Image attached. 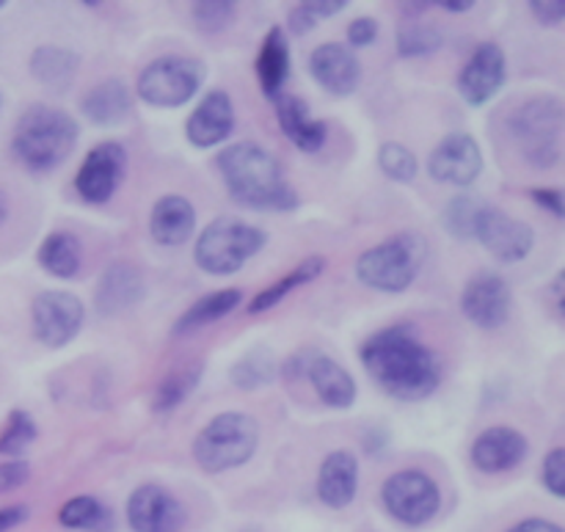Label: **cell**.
Listing matches in <instances>:
<instances>
[{
  "instance_id": "cell-4",
  "label": "cell",
  "mask_w": 565,
  "mask_h": 532,
  "mask_svg": "<svg viewBox=\"0 0 565 532\" xmlns=\"http://www.w3.org/2000/svg\"><path fill=\"white\" fill-rule=\"evenodd\" d=\"M508 136L533 169H552L563 155V105L555 97H533L508 116Z\"/></svg>"
},
{
  "instance_id": "cell-36",
  "label": "cell",
  "mask_w": 565,
  "mask_h": 532,
  "mask_svg": "<svg viewBox=\"0 0 565 532\" xmlns=\"http://www.w3.org/2000/svg\"><path fill=\"white\" fill-rule=\"evenodd\" d=\"M342 9H348V0H303L296 3L287 14V25L292 28V33L303 36V33L312 31L320 20H329V17L340 14Z\"/></svg>"
},
{
  "instance_id": "cell-45",
  "label": "cell",
  "mask_w": 565,
  "mask_h": 532,
  "mask_svg": "<svg viewBox=\"0 0 565 532\" xmlns=\"http://www.w3.org/2000/svg\"><path fill=\"white\" fill-rule=\"evenodd\" d=\"M28 517H31V513H28L25 506L0 508V532H11L14 528H20Z\"/></svg>"
},
{
  "instance_id": "cell-2",
  "label": "cell",
  "mask_w": 565,
  "mask_h": 532,
  "mask_svg": "<svg viewBox=\"0 0 565 532\" xmlns=\"http://www.w3.org/2000/svg\"><path fill=\"white\" fill-rule=\"evenodd\" d=\"M224 185L237 204L259 213H290L298 204V193L285 180L279 160L265 147L252 141H235L215 158Z\"/></svg>"
},
{
  "instance_id": "cell-25",
  "label": "cell",
  "mask_w": 565,
  "mask_h": 532,
  "mask_svg": "<svg viewBox=\"0 0 565 532\" xmlns=\"http://www.w3.org/2000/svg\"><path fill=\"white\" fill-rule=\"evenodd\" d=\"M303 379L312 384L315 395L320 397V403L329 408H351L356 403V381L348 373L342 364H337L334 359L326 357V353H315L312 362H309L307 375Z\"/></svg>"
},
{
  "instance_id": "cell-42",
  "label": "cell",
  "mask_w": 565,
  "mask_h": 532,
  "mask_svg": "<svg viewBox=\"0 0 565 532\" xmlns=\"http://www.w3.org/2000/svg\"><path fill=\"white\" fill-rule=\"evenodd\" d=\"M379 36V20L373 17H359L348 25V47H367Z\"/></svg>"
},
{
  "instance_id": "cell-5",
  "label": "cell",
  "mask_w": 565,
  "mask_h": 532,
  "mask_svg": "<svg viewBox=\"0 0 565 532\" xmlns=\"http://www.w3.org/2000/svg\"><path fill=\"white\" fill-rule=\"evenodd\" d=\"M259 447L257 419L243 412L215 414L193 439V458L210 475L230 472L254 458Z\"/></svg>"
},
{
  "instance_id": "cell-49",
  "label": "cell",
  "mask_w": 565,
  "mask_h": 532,
  "mask_svg": "<svg viewBox=\"0 0 565 532\" xmlns=\"http://www.w3.org/2000/svg\"><path fill=\"white\" fill-rule=\"evenodd\" d=\"M3 6H6V0H0V9H3Z\"/></svg>"
},
{
  "instance_id": "cell-7",
  "label": "cell",
  "mask_w": 565,
  "mask_h": 532,
  "mask_svg": "<svg viewBox=\"0 0 565 532\" xmlns=\"http://www.w3.org/2000/svg\"><path fill=\"white\" fill-rule=\"evenodd\" d=\"M268 243L259 226L246 224L241 219H215L207 224L199 235L196 248V265L210 276H232L243 268L252 257H257Z\"/></svg>"
},
{
  "instance_id": "cell-34",
  "label": "cell",
  "mask_w": 565,
  "mask_h": 532,
  "mask_svg": "<svg viewBox=\"0 0 565 532\" xmlns=\"http://www.w3.org/2000/svg\"><path fill=\"white\" fill-rule=\"evenodd\" d=\"M445 44V33L441 28L428 25V22H406L397 31V53L403 58H423V55H434Z\"/></svg>"
},
{
  "instance_id": "cell-27",
  "label": "cell",
  "mask_w": 565,
  "mask_h": 532,
  "mask_svg": "<svg viewBox=\"0 0 565 532\" xmlns=\"http://www.w3.org/2000/svg\"><path fill=\"white\" fill-rule=\"evenodd\" d=\"M241 301H243V290H237V287H226V290L210 292V296L199 298L191 309H185V312L180 315V320L174 323V334L182 337V334H191V331L196 329H204V326L210 323H218V320H224L226 315L235 312V309L241 307Z\"/></svg>"
},
{
  "instance_id": "cell-46",
  "label": "cell",
  "mask_w": 565,
  "mask_h": 532,
  "mask_svg": "<svg viewBox=\"0 0 565 532\" xmlns=\"http://www.w3.org/2000/svg\"><path fill=\"white\" fill-rule=\"evenodd\" d=\"M508 532H565L561 524L550 522V519H527V522H519L516 528Z\"/></svg>"
},
{
  "instance_id": "cell-1",
  "label": "cell",
  "mask_w": 565,
  "mask_h": 532,
  "mask_svg": "<svg viewBox=\"0 0 565 532\" xmlns=\"http://www.w3.org/2000/svg\"><path fill=\"white\" fill-rule=\"evenodd\" d=\"M359 359L375 386L395 401H425L441 384L439 353L425 345L412 326H390L370 334Z\"/></svg>"
},
{
  "instance_id": "cell-17",
  "label": "cell",
  "mask_w": 565,
  "mask_h": 532,
  "mask_svg": "<svg viewBox=\"0 0 565 532\" xmlns=\"http://www.w3.org/2000/svg\"><path fill=\"white\" fill-rule=\"evenodd\" d=\"M309 72L315 83L331 97H351L362 83V64L348 44L326 42L309 55Z\"/></svg>"
},
{
  "instance_id": "cell-29",
  "label": "cell",
  "mask_w": 565,
  "mask_h": 532,
  "mask_svg": "<svg viewBox=\"0 0 565 532\" xmlns=\"http://www.w3.org/2000/svg\"><path fill=\"white\" fill-rule=\"evenodd\" d=\"M83 263V246L72 232H50L39 246V265L55 279H75Z\"/></svg>"
},
{
  "instance_id": "cell-18",
  "label": "cell",
  "mask_w": 565,
  "mask_h": 532,
  "mask_svg": "<svg viewBox=\"0 0 565 532\" xmlns=\"http://www.w3.org/2000/svg\"><path fill=\"white\" fill-rule=\"evenodd\" d=\"M530 453V441L522 430L508 428V425H494V428L483 430L478 439L472 441V458L475 467L486 475L511 472L519 464H524Z\"/></svg>"
},
{
  "instance_id": "cell-38",
  "label": "cell",
  "mask_w": 565,
  "mask_h": 532,
  "mask_svg": "<svg viewBox=\"0 0 565 532\" xmlns=\"http://www.w3.org/2000/svg\"><path fill=\"white\" fill-rule=\"evenodd\" d=\"M191 17L204 33H221L237 17V6L232 0H199L191 6Z\"/></svg>"
},
{
  "instance_id": "cell-33",
  "label": "cell",
  "mask_w": 565,
  "mask_h": 532,
  "mask_svg": "<svg viewBox=\"0 0 565 532\" xmlns=\"http://www.w3.org/2000/svg\"><path fill=\"white\" fill-rule=\"evenodd\" d=\"M279 373V362H276L274 353L268 348H254L246 357L237 359L230 370V379L237 390H259V386H268L270 381Z\"/></svg>"
},
{
  "instance_id": "cell-32",
  "label": "cell",
  "mask_w": 565,
  "mask_h": 532,
  "mask_svg": "<svg viewBox=\"0 0 565 532\" xmlns=\"http://www.w3.org/2000/svg\"><path fill=\"white\" fill-rule=\"evenodd\" d=\"M61 528L86 530V532H110L114 530V513L94 497H72L58 511Z\"/></svg>"
},
{
  "instance_id": "cell-31",
  "label": "cell",
  "mask_w": 565,
  "mask_h": 532,
  "mask_svg": "<svg viewBox=\"0 0 565 532\" xmlns=\"http://www.w3.org/2000/svg\"><path fill=\"white\" fill-rule=\"evenodd\" d=\"M204 375V362H188L182 368L171 370L163 381L158 384L152 395V412L154 414H171L188 401V397L196 392V386L202 384Z\"/></svg>"
},
{
  "instance_id": "cell-37",
  "label": "cell",
  "mask_w": 565,
  "mask_h": 532,
  "mask_svg": "<svg viewBox=\"0 0 565 532\" xmlns=\"http://www.w3.org/2000/svg\"><path fill=\"white\" fill-rule=\"evenodd\" d=\"M379 166L381 171H384L386 177H390L392 182H414V177H417L419 171V163L417 158H414L412 149H406L403 143H384V147L379 149Z\"/></svg>"
},
{
  "instance_id": "cell-43",
  "label": "cell",
  "mask_w": 565,
  "mask_h": 532,
  "mask_svg": "<svg viewBox=\"0 0 565 532\" xmlns=\"http://www.w3.org/2000/svg\"><path fill=\"white\" fill-rule=\"evenodd\" d=\"M28 478H31V467H28V461L0 464V494L20 489V486L28 483Z\"/></svg>"
},
{
  "instance_id": "cell-21",
  "label": "cell",
  "mask_w": 565,
  "mask_h": 532,
  "mask_svg": "<svg viewBox=\"0 0 565 532\" xmlns=\"http://www.w3.org/2000/svg\"><path fill=\"white\" fill-rule=\"evenodd\" d=\"M318 500L331 511H342L356 500L359 461L351 450H334L326 456L318 472Z\"/></svg>"
},
{
  "instance_id": "cell-24",
  "label": "cell",
  "mask_w": 565,
  "mask_h": 532,
  "mask_svg": "<svg viewBox=\"0 0 565 532\" xmlns=\"http://www.w3.org/2000/svg\"><path fill=\"white\" fill-rule=\"evenodd\" d=\"M254 72H257L265 97L276 103L285 94V83L290 77V39H287L285 28L274 25L265 33L257 61H254Z\"/></svg>"
},
{
  "instance_id": "cell-35",
  "label": "cell",
  "mask_w": 565,
  "mask_h": 532,
  "mask_svg": "<svg viewBox=\"0 0 565 532\" xmlns=\"http://www.w3.org/2000/svg\"><path fill=\"white\" fill-rule=\"evenodd\" d=\"M36 436H39L36 419H33L28 412H22V408H14V412L9 414V419H6L3 434H0V456H9V458L22 456V453L36 441Z\"/></svg>"
},
{
  "instance_id": "cell-16",
  "label": "cell",
  "mask_w": 565,
  "mask_h": 532,
  "mask_svg": "<svg viewBox=\"0 0 565 532\" xmlns=\"http://www.w3.org/2000/svg\"><path fill=\"white\" fill-rule=\"evenodd\" d=\"M428 171L441 185H472L483 174V149L469 132H452L430 152Z\"/></svg>"
},
{
  "instance_id": "cell-6",
  "label": "cell",
  "mask_w": 565,
  "mask_h": 532,
  "mask_svg": "<svg viewBox=\"0 0 565 532\" xmlns=\"http://www.w3.org/2000/svg\"><path fill=\"white\" fill-rule=\"evenodd\" d=\"M425 257H428L425 237L417 232H401V235H392L390 241L367 248L356 259V276L370 290L397 296L414 285Z\"/></svg>"
},
{
  "instance_id": "cell-47",
  "label": "cell",
  "mask_w": 565,
  "mask_h": 532,
  "mask_svg": "<svg viewBox=\"0 0 565 532\" xmlns=\"http://www.w3.org/2000/svg\"><path fill=\"white\" fill-rule=\"evenodd\" d=\"M436 6H441V9L447 11H458V14H463V11H472V6H478L475 0H439Z\"/></svg>"
},
{
  "instance_id": "cell-14",
  "label": "cell",
  "mask_w": 565,
  "mask_h": 532,
  "mask_svg": "<svg viewBox=\"0 0 565 532\" xmlns=\"http://www.w3.org/2000/svg\"><path fill=\"white\" fill-rule=\"evenodd\" d=\"M185 519L182 502L158 483L138 486L127 500V524L132 532H180Z\"/></svg>"
},
{
  "instance_id": "cell-8",
  "label": "cell",
  "mask_w": 565,
  "mask_h": 532,
  "mask_svg": "<svg viewBox=\"0 0 565 532\" xmlns=\"http://www.w3.org/2000/svg\"><path fill=\"white\" fill-rule=\"evenodd\" d=\"M207 77V66L191 55H160L138 75V97L154 108L191 103Z\"/></svg>"
},
{
  "instance_id": "cell-10",
  "label": "cell",
  "mask_w": 565,
  "mask_h": 532,
  "mask_svg": "<svg viewBox=\"0 0 565 532\" xmlns=\"http://www.w3.org/2000/svg\"><path fill=\"white\" fill-rule=\"evenodd\" d=\"M33 337L44 348H66L86 323V309L75 292L66 290H44L39 292L31 307Z\"/></svg>"
},
{
  "instance_id": "cell-28",
  "label": "cell",
  "mask_w": 565,
  "mask_h": 532,
  "mask_svg": "<svg viewBox=\"0 0 565 532\" xmlns=\"http://www.w3.org/2000/svg\"><path fill=\"white\" fill-rule=\"evenodd\" d=\"M77 66H81V55L66 47H53V44L36 47L31 55V75L55 92H64L75 81Z\"/></svg>"
},
{
  "instance_id": "cell-19",
  "label": "cell",
  "mask_w": 565,
  "mask_h": 532,
  "mask_svg": "<svg viewBox=\"0 0 565 532\" xmlns=\"http://www.w3.org/2000/svg\"><path fill=\"white\" fill-rule=\"evenodd\" d=\"M235 130V105L224 88L204 94L202 103L191 110L185 121V136L193 147L213 149L224 143Z\"/></svg>"
},
{
  "instance_id": "cell-12",
  "label": "cell",
  "mask_w": 565,
  "mask_h": 532,
  "mask_svg": "<svg viewBox=\"0 0 565 532\" xmlns=\"http://www.w3.org/2000/svg\"><path fill=\"white\" fill-rule=\"evenodd\" d=\"M127 174V152L121 143L103 141L92 147L75 174V191L86 204H105L119 191Z\"/></svg>"
},
{
  "instance_id": "cell-20",
  "label": "cell",
  "mask_w": 565,
  "mask_h": 532,
  "mask_svg": "<svg viewBox=\"0 0 565 532\" xmlns=\"http://www.w3.org/2000/svg\"><path fill=\"white\" fill-rule=\"evenodd\" d=\"M143 296H147V281H143L141 270L132 263H114L99 276L94 307L99 315L114 318V315H121L141 304Z\"/></svg>"
},
{
  "instance_id": "cell-26",
  "label": "cell",
  "mask_w": 565,
  "mask_h": 532,
  "mask_svg": "<svg viewBox=\"0 0 565 532\" xmlns=\"http://www.w3.org/2000/svg\"><path fill=\"white\" fill-rule=\"evenodd\" d=\"M81 114L92 121L94 127H116L132 114V94L127 83L110 81L97 83L86 97L81 99Z\"/></svg>"
},
{
  "instance_id": "cell-3",
  "label": "cell",
  "mask_w": 565,
  "mask_h": 532,
  "mask_svg": "<svg viewBox=\"0 0 565 532\" xmlns=\"http://www.w3.org/2000/svg\"><path fill=\"white\" fill-rule=\"evenodd\" d=\"M77 143V121L66 110L36 103L17 119L11 149L25 169L44 174L70 160Z\"/></svg>"
},
{
  "instance_id": "cell-44",
  "label": "cell",
  "mask_w": 565,
  "mask_h": 532,
  "mask_svg": "<svg viewBox=\"0 0 565 532\" xmlns=\"http://www.w3.org/2000/svg\"><path fill=\"white\" fill-rule=\"evenodd\" d=\"M530 196H533V202L539 204V208L550 210L555 219H563V215H565L563 193L557 191V188H533V191H530Z\"/></svg>"
},
{
  "instance_id": "cell-39",
  "label": "cell",
  "mask_w": 565,
  "mask_h": 532,
  "mask_svg": "<svg viewBox=\"0 0 565 532\" xmlns=\"http://www.w3.org/2000/svg\"><path fill=\"white\" fill-rule=\"evenodd\" d=\"M480 204L475 196H456L445 210V226L458 241H469L475 235V219H478Z\"/></svg>"
},
{
  "instance_id": "cell-40",
  "label": "cell",
  "mask_w": 565,
  "mask_h": 532,
  "mask_svg": "<svg viewBox=\"0 0 565 532\" xmlns=\"http://www.w3.org/2000/svg\"><path fill=\"white\" fill-rule=\"evenodd\" d=\"M541 480H544L546 491L557 500L565 497V450L563 447H555L550 456L544 458V472H541Z\"/></svg>"
},
{
  "instance_id": "cell-48",
  "label": "cell",
  "mask_w": 565,
  "mask_h": 532,
  "mask_svg": "<svg viewBox=\"0 0 565 532\" xmlns=\"http://www.w3.org/2000/svg\"><path fill=\"white\" fill-rule=\"evenodd\" d=\"M6 219H9V202H6L3 191H0V226L6 224Z\"/></svg>"
},
{
  "instance_id": "cell-30",
  "label": "cell",
  "mask_w": 565,
  "mask_h": 532,
  "mask_svg": "<svg viewBox=\"0 0 565 532\" xmlns=\"http://www.w3.org/2000/svg\"><path fill=\"white\" fill-rule=\"evenodd\" d=\"M326 270V259L323 257H309L303 259L301 265H296V268L290 270V274L281 276L279 281H274V285L265 287L263 292H257V296L252 298V304L246 307L248 315H263L268 312V309H274L276 304L285 301L287 296H290L292 290H298V287L309 285V281L318 279L320 274Z\"/></svg>"
},
{
  "instance_id": "cell-22",
  "label": "cell",
  "mask_w": 565,
  "mask_h": 532,
  "mask_svg": "<svg viewBox=\"0 0 565 532\" xmlns=\"http://www.w3.org/2000/svg\"><path fill=\"white\" fill-rule=\"evenodd\" d=\"M276 119H279L281 132L301 152H320L326 147L329 127L323 119H315L307 99L296 97V94H281L276 99Z\"/></svg>"
},
{
  "instance_id": "cell-23",
  "label": "cell",
  "mask_w": 565,
  "mask_h": 532,
  "mask_svg": "<svg viewBox=\"0 0 565 532\" xmlns=\"http://www.w3.org/2000/svg\"><path fill=\"white\" fill-rule=\"evenodd\" d=\"M193 230H196V210L191 199L169 193L154 202L152 215H149V235L154 237V243L177 248L191 241Z\"/></svg>"
},
{
  "instance_id": "cell-11",
  "label": "cell",
  "mask_w": 565,
  "mask_h": 532,
  "mask_svg": "<svg viewBox=\"0 0 565 532\" xmlns=\"http://www.w3.org/2000/svg\"><path fill=\"white\" fill-rule=\"evenodd\" d=\"M472 237L500 263H522L535 246L533 226L491 204H480Z\"/></svg>"
},
{
  "instance_id": "cell-9",
  "label": "cell",
  "mask_w": 565,
  "mask_h": 532,
  "mask_svg": "<svg viewBox=\"0 0 565 532\" xmlns=\"http://www.w3.org/2000/svg\"><path fill=\"white\" fill-rule=\"evenodd\" d=\"M381 502L395 522L406 524V528H423L439 513L441 491L434 478L419 469H403L384 480Z\"/></svg>"
},
{
  "instance_id": "cell-15",
  "label": "cell",
  "mask_w": 565,
  "mask_h": 532,
  "mask_svg": "<svg viewBox=\"0 0 565 532\" xmlns=\"http://www.w3.org/2000/svg\"><path fill=\"white\" fill-rule=\"evenodd\" d=\"M505 50L497 42H483L475 47V53L469 55V61L463 64L461 75H458V94H461L467 105L480 108V105L489 103V99L505 86Z\"/></svg>"
},
{
  "instance_id": "cell-41",
  "label": "cell",
  "mask_w": 565,
  "mask_h": 532,
  "mask_svg": "<svg viewBox=\"0 0 565 532\" xmlns=\"http://www.w3.org/2000/svg\"><path fill=\"white\" fill-rule=\"evenodd\" d=\"M530 11L535 20L546 28L563 25L565 20V0H530Z\"/></svg>"
},
{
  "instance_id": "cell-13",
  "label": "cell",
  "mask_w": 565,
  "mask_h": 532,
  "mask_svg": "<svg viewBox=\"0 0 565 532\" xmlns=\"http://www.w3.org/2000/svg\"><path fill=\"white\" fill-rule=\"evenodd\" d=\"M513 309V292L511 285L502 279L500 274H483L472 276L463 287L461 296V312L467 315V320L478 329L494 331L500 326L508 323Z\"/></svg>"
}]
</instances>
